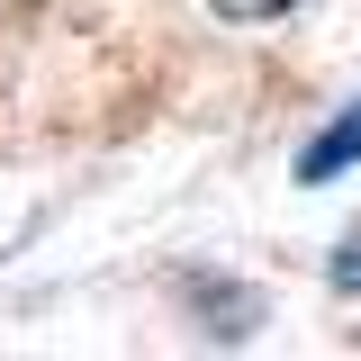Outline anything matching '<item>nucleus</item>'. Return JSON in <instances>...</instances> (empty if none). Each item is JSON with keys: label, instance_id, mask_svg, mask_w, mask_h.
Instances as JSON below:
<instances>
[{"label": "nucleus", "instance_id": "nucleus-1", "mask_svg": "<svg viewBox=\"0 0 361 361\" xmlns=\"http://www.w3.org/2000/svg\"><path fill=\"white\" fill-rule=\"evenodd\" d=\"M343 163H361V109H353V118H334V127L316 135V145H307V163H298V172H307V180H334Z\"/></svg>", "mask_w": 361, "mask_h": 361}, {"label": "nucleus", "instance_id": "nucleus-2", "mask_svg": "<svg viewBox=\"0 0 361 361\" xmlns=\"http://www.w3.org/2000/svg\"><path fill=\"white\" fill-rule=\"evenodd\" d=\"M208 9H226V18H280L289 0H208Z\"/></svg>", "mask_w": 361, "mask_h": 361}]
</instances>
